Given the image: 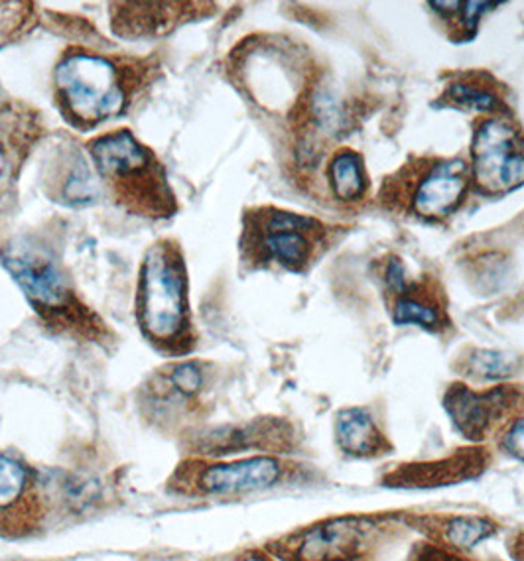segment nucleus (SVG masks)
Returning a JSON list of instances; mask_svg holds the SVG:
<instances>
[{"label": "nucleus", "mask_w": 524, "mask_h": 561, "mask_svg": "<svg viewBox=\"0 0 524 561\" xmlns=\"http://www.w3.org/2000/svg\"><path fill=\"white\" fill-rule=\"evenodd\" d=\"M503 447L511 457L524 461V416L515 420L511 427L506 430L505 437H503Z\"/></svg>", "instance_id": "aec40b11"}, {"label": "nucleus", "mask_w": 524, "mask_h": 561, "mask_svg": "<svg viewBox=\"0 0 524 561\" xmlns=\"http://www.w3.org/2000/svg\"><path fill=\"white\" fill-rule=\"evenodd\" d=\"M284 463L276 457H249L231 463H209L190 459L175 469L168 481L170 493L187 499L233 496L271 489L282 481Z\"/></svg>", "instance_id": "20e7f679"}, {"label": "nucleus", "mask_w": 524, "mask_h": 561, "mask_svg": "<svg viewBox=\"0 0 524 561\" xmlns=\"http://www.w3.org/2000/svg\"><path fill=\"white\" fill-rule=\"evenodd\" d=\"M321 232L323 225L308 215L266 209L254 217L251 244L259 261L276 262L288 271L298 272L310 262Z\"/></svg>", "instance_id": "423d86ee"}, {"label": "nucleus", "mask_w": 524, "mask_h": 561, "mask_svg": "<svg viewBox=\"0 0 524 561\" xmlns=\"http://www.w3.org/2000/svg\"><path fill=\"white\" fill-rule=\"evenodd\" d=\"M513 400L515 394L505 387L489 392H476L471 388L454 385L446 392L444 408L464 436L479 439L486 436L497 417L505 414Z\"/></svg>", "instance_id": "9d476101"}, {"label": "nucleus", "mask_w": 524, "mask_h": 561, "mask_svg": "<svg viewBox=\"0 0 524 561\" xmlns=\"http://www.w3.org/2000/svg\"><path fill=\"white\" fill-rule=\"evenodd\" d=\"M471 158L481 192L505 194L524 184V136L506 118H489L479 125Z\"/></svg>", "instance_id": "39448f33"}, {"label": "nucleus", "mask_w": 524, "mask_h": 561, "mask_svg": "<svg viewBox=\"0 0 524 561\" xmlns=\"http://www.w3.org/2000/svg\"><path fill=\"white\" fill-rule=\"evenodd\" d=\"M138 321L158 347L187 348V274L172 242H160L146 252L138 282Z\"/></svg>", "instance_id": "f257e3e1"}, {"label": "nucleus", "mask_w": 524, "mask_h": 561, "mask_svg": "<svg viewBox=\"0 0 524 561\" xmlns=\"http://www.w3.org/2000/svg\"><path fill=\"white\" fill-rule=\"evenodd\" d=\"M467 370L469 375L483 380H501V378L511 377L515 370V358L497 353V351H486L477 348L467 358Z\"/></svg>", "instance_id": "f3484780"}, {"label": "nucleus", "mask_w": 524, "mask_h": 561, "mask_svg": "<svg viewBox=\"0 0 524 561\" xmlns=\"http://www.w3.org/2000/svg\"><path fill=\"white\" fill-rule=\"evenodd\" d=\"M369 534V520L335 518L292 536L274 550L292 561H348L363 550Z\"/></svg>", "instance_id": "6e6552de"}, {"label": "nucleus", "mask_w": 524, "mask_h": 561, "mask_svg": "<svg viewBox=\"0 0 524 561\" xmlns=\"http://www.w3.org/2000/svg\"><path fill=\"white\" fill-rule=\"evenodd\" d=\"M56 88L66 115L79 125L95 126L125 111V89L109 59L76 51L59 61Z\"/></svg>", "instance_id": "7ed1b4c3"}, {"label": "nucleus", "mask_w": 524, "mask_h": 561, "mask_svg": "<svg viewBox=\"0 0 524 561\" xmlns=\"http://www.w3.org/2000/svg\"><path fill=\"white\" fill-rule=\"evenodd\" d=\"M446 99L456 107L474 108L483 113H497L505 108L501 105V99L497 98V93L483 85H476L474 81H457L454 85H449Z\"/></svg>", "instance_id": "dca6fc26"}, {"label": "nucleus", "mask_w": 524, "mask_h": 561, "mask_svg": "<svg viewBox=\"0 0 524 561\" xmlns=\"http://www.w3.org/2000/svg\"><path fill=\"white\" fill-rule=\"evenodd\" d=\"M237 561H272L266 553L262 552H247L241 556Z\"/></svg>", "instance_id": "412c9836"}, {"label": "nucleus", "mask_w": 524, "mask_h": 561, "mask_svg": "<svg viewBox=\"0 0 524 561\" xmlns=\"http://www.w3.org/2000/svg\"><path fill=\"white\" fill-rule=\"evenodd\" d=\"M417 284L408 282L407 288L397 294V304L392 308V320L397 325H420L428 331L444 328V316L434 298Z\"/></svg>", "instance_id": "ddd939ff"}, {"label": "nucleus", "mask_w": 524, "mask_h": 561, "mask_svg": "<svg viewBox=\"0 0 524 561\" xmlns=\"http://www.w3.org/2000/svg\"><path fill=\"white\" fill-rule=\"evenodd\" d=\"M330 182L333 194L340 202H355L363 197L367 190L363 158L353 150H341L331 160Z\"/></svg>", "instance_id": "4468645a"}, {"label": "nucleus", "mask_w": 524, "mask_h": 561, "mask_svg": "<svg viewBox=\"0 0 524 561\" xmlns=\"http://www.w3.org/2000/svg\"><path fill=\"white\" fill-rule=\"evenodd\" d=\"M467 190V168L464 160L437 162L418 180L412 194V209L424 219H442L456 211Z\"/></svg>", "instance_id": "9b49d317"}, {"label": "nucleus", "mask_w": 524, "mask_h": 561, "mask_svg": "<svg viewBox=\"0 0 524 561\" xmlns=\"http://www.w3.org/2000/svg\"><path fill=\"white\" fill-rule=\"evenodd\" d=\"M46 518L44 483L19 459L0 454V536L26 538Z\"/></svg>", "instance_id": "0eeeda50"}, {"label": "nucleus", "mask_w": 524, "mask_h": 561, "mask_svg": "<svg viewBox=\"0 0 524 561\" xmlns=\"http://www.w3.org/2000/svg\"><path fill=\"white\" fill-rule=\"evenodd\" d=\"M64 197L73 205H88L95 202L98 185L89 174L88 165L81 164L71 172L64 187Z\"/></svg>", "instance_id": "6ab92c4d"}, {"label": "nucleus", "mask_w": 524, "mask_h": 561, "mask_svg": "<svg viewBox=\"0 0 524 561\" xmlns=\"http://www.w3.org/2000/svg\"><path fill=\"white\" fill-rule=\"evenodd\" d=\"M168 382L178 394L185 398L194 397L204 387V370L200 367V363H194V360L180 363L170 370Z\"/></svg>", "instance_id": "a211bd4d"}, {"label": "nucleus", "mask_w": 524, "mask_h": 561, "mask_svg": "<svg viewBox=\"0 0 524 561\" xmlns=\"http://www.w3.org/2000/svg\"><path fill=\"white\" fill-rule=\"evenodd\" d=\"M495 534V526L479 516H457L446 524V542L459 550H471Z\"/></svg>", "instance_id": "2eb2a0df"}, {"label": "nucleus", "mask_w": 524, "mask_h": 561, "mask_svg": "<svg viewBox=\"0 0 524 561\" xmlns=\"http://www.w3.org/2000/svg\"><path fill=\"white\" fill-rule=\"evenodd\" d=\"M335 437L338 446L355 457L379 454L383 449V434L369 412L363 408H348L340 412L335 422Z\"/></svg>", "instance_id": "f8f14e48"}, {"label": "nucleus", "mask_w": 524, "mask_h": 561, "mask_svg": "<svg viewBox=\"0 0 524 561\" xmlns=\"http://www.w3.org/2000/svg\"><path fill=\"white\" fill-rule=\"evenodd\" d=\"M4 268L39 311L54 310L68 300V291L56 264L29 247H9L0 254Z\"/></svg>", "instance_id": "1a4fd4ad"}, {"label": "nucleus", "mask_w": 524, "mask_h": 561, "mask_svg": "<svg viewBox=\"0 0 524 561\" xmlns=\"http://www.w3.org/2000/svg\"><path fill=\"white\" fill-rule=\"evenodd\" d=\"M91 154L121 199L136 202L152 217H168L174 211V195L168 190L162 168L128 130L101 136L91 145Z\"/></svg>", "instance_id": "f03ea898"}]
</instances>
